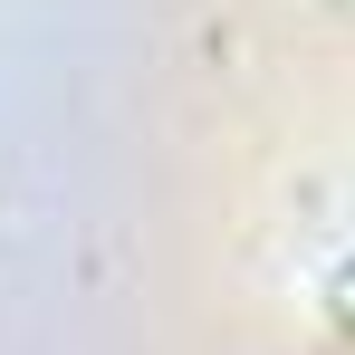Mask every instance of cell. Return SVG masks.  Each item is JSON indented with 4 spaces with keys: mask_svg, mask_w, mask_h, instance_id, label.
Listing matches in <instances>:
<instances>
[{
    "mask_svg": "<svg viewBox=\"0 0 355 355\" xmlns=\"http://www.w3.org/2000/svg\"><path fill=\"white\" fill-rule=\"evenodd\" d=\"M327 288H336V307H346V297H355V259H346V269H336V279H327Z\"/></svg>",
    "mask_w": 355,
    "mask_h": 355,
    "instance_id": "6da1fadb",
    "label": "cell"
}]
</instances>
